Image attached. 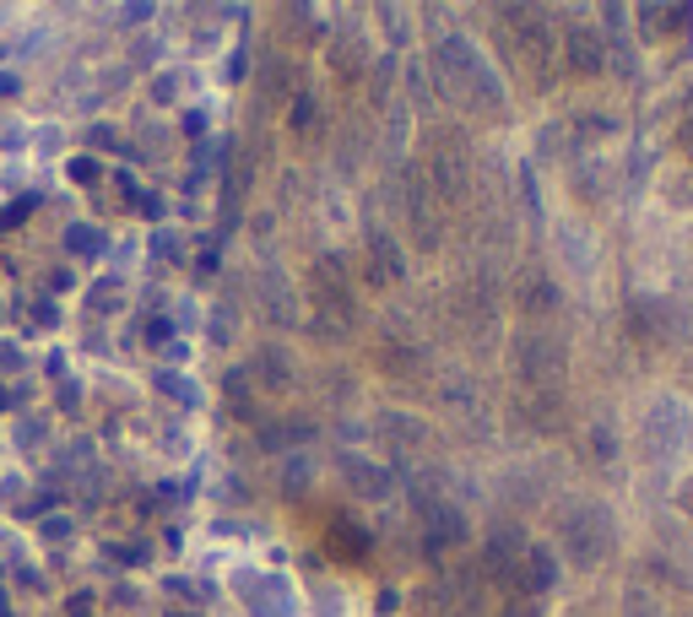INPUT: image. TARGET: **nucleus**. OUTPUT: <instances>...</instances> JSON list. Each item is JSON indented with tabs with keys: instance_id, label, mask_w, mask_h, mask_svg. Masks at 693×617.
Instances as JSON below:
<instances>
[{
	"instance_id": "9b49d317",
	"label": "nucleus",
	"mask_w": 693,
	"mask_h": 617,
	"mask_svg": "<svg viewBox=\"0 0 693 617\" xmlns=\"http://www.w3.org/2000/svg\"><path fill=\"white\" fill-rule=\"evenodd\" d=\"M342 472H347V488L358 498H369V504L390 494V472L375 466V461H342Z\"/></svg>"
},
{
	"instance_id": "c85d7f7f",
	"label": "nucleus",
	"mask_w": 693,
	"mask_h": 617,
	"mask_svg": "<svg viewBox=\"0 0 693 617\" xmlns=\"http://www.w3.org/2000/svg\"><path fill=\"white\" fill-rule=\"evenodd\" d=\"M509 617H537V613H531V607H526V613H520V607H509Z\"/></svg>"
},
{
	"instance_id": "6ab92c4d",
	"label": "nucleus",
	"mask_w": 693,
	"mask_h": 617,
	"mask_svg": "<svg viewBox=\"0 0 693 617\" xmlns=\"http://www.w3.org/2000/svg\"><path fill=\"white\" fill-rule=\"evenodd\" d=\"M618 130V120L613 115H602V109H585V120H580V136L585 141H602V136H613Z\"/></svg>"
},
{
	"instance_id": "1a4fd4ad",
	"label": "nucleus",
	"mask_w": 693,
	"mask_h": 617,
	"mask_svg": "<svg viewBox=\"0 0 693 617\" xmlns=\"http://www.w3.org/2000/svg\"><path fill=\"white\" fill-rule=\"evenodd\" d=\"M515 412L526 418V429L553 433L559 418H564V396H559V390H520V396H515Z\"/></svg>"
},
{
	"instance_id": "4be33fe9",
	"label": "nucleus",
	"mask_w": 693,
	"mask_h": 617,
	"mask_svg": "<svg viewBox=\"0 0 693 617\" xmlns=\"http://www.w3.org/2000/svg\"><path fill=\"white\" fill-rule=\"evenodd\" d=\"M336 65H342V76H358V65H364V50H358V44H342V50H336Z\"/></svg>"
},
{
	"instance_id": "f8f14e48",
	"label": "nucleus",
	"mask_w": 693,
	"mask_h": 617,
	"mask_svg": "<svg viewBox=\"0 0 693 617\" xmlns=\"http://www.w3.org/2000/svg\"><path fill=\"white\" fill-rule=\"evenodd\" d=\"M559 585V563L548 548H526V591L531 596H542V591H553Z\"/></svg>"
},
{
	"instance_id": "393cba45",
	"label": "nucleus",
	"mask_w": 693,
	"mask_h": 617,
	"mask_svg": "<svg viewBox=\"0 0 693 617\" xmlns=\"http://www.w3.org/2000/svg\"><path fill=\"white\" fill-rule=\"evenodd\" d=\"M375 71H379V76H375V98L385 104V87H390V71H396V61H379Z\"/></svg>"
},
{
	"instance_id": "9d476101",
	"label": "nucleus",
	"mask_w": 693,
	"mask_h": 617,
	"mask_svg": "<svg viewBox=\"0 0 693 617\" xmlns=\"http://www.w3.org/2000/svg\"><path fill=\"white\" fill-rule=\"evenodd\" d=\"M455 542H466V520H461V509L434 504V509H429V553H444V548H455Z\"/></svg>"
},
{
	"instance_id": "4468645a",
	"label": "nucleus",
	"mask_w": 693,
	"mask_h": 617,
	"mask_svg": "<svg viewBox=\"0 0 693 617\" xmlns=\"http://www.w3.org/2000/svg\"><path fill=\"white\" fill-rule=\"evenodd\" d=\"M250 607L260 617H293V607H288V585H282V580H266L260 591H250Z\"/></svg>"
},
{
	"instance_id": "5701e85b",
	"label": "nucleus",
	"mask_w": 693,
	"mask_h": 617,
	"mask_svg": "<svg viewBox=\"0 0 693 617\" xmlns=\"http://www.w3.org/2000/svg\"><path fill=\"white\" fill-rule=\"evenodd\" d=\"M591 450H596L602 461H613V455H618V439H613L607 429H596V433H591Z\"/></svg>"
},
{
	"instance_id": "f257e3e1",
	"label": "nucleus",
	"mask_w": 693,
	"mask_h": 617,
	"mask_svg": "<svg viewBox=\"0 0 693 617\" xmlns=\"http://www.w3.org/2000/svg\"><path fill=\"white\" fill-rule=\"evenodd\" d=\"M559 531H564L569 563H580V569H596L602 558L613 553V515L602 504H574L559 520Z\"/></svg>"
},
{
	"instance_id": "6e6552de",
	"label": "nucleus",
	"mask_w": 693,
	"mask_h": 617,
	"mask_svg": "<svg viewBox=\"0 0 693 617\" xmlns=\"http://www.w3.org/2000/svg\"><path fill=\"white\" fill-rule=\"evenodd\" d=\"M407 217H412L418 245H423V249L440 245V217H434V195H429V185H423V174H412V180H407Z\"/></svg>"
},
{
	"instance_id": "39448f33",
	"label": "nucleus",
	"mask_w": 693,
	"mask_h": 617,
	"mask_svg": "<svg viewBox=\"0 0 693 617\" xmlns=\"http://www.w3.org/2000/svg\"><path fill=\"white\" fill-rule=\"evenodd\" d=\"M564 55H569V71H580V76H602L607 71V44H602L596 28H569Z\"/></svg>"
},
{
	"instance_id": "bb28decb",
	"label": "nucleus",
	"mask_w": 693,
	"mask_h": 617,
	"mask_svg": "<svg viewBox=\"0 0 693 617\" xmlns=\"http://www.w3.org/2000/svg\"><path fill=\"white\" fill-rule=\"evenodd\" d=\"M678 141H683V152H693V115L683 120V130H678Z\"/></svg>"
},
{
	"instance_id": "7ed1b4c3",
	"label": "nucleus",
	"mask_w": 693,
	"mask_h": 617,
	"mask_svg": "<svg viewBox=\"0 0 693 617\" xmlns=\"http://www.w3.org/2000/svg\"><path fill=\"white\" fill-rule=\"evenodd\" d=\"M423 185L440 201H466V141L455 130H444L440 141L429 147V169H423Z\"/></svg>"
},
{
	"instance_id": "2eb2a0df",
	"label": "nucleus",
	"mask_w": 693,
	"mask_h": 617,
	"mask_svg": "<svg viewBox=\"0 0 693 617\" xmlns=\"http://www.w3.org/2000/svg\"><path fill=\"white\" fill-rule=\"evenodd\" d=\"M401 271H407V260H401L396 239L375 234V266H369V277H375V282H385V277H401Z\"/></svg>"
},
{
	"instance_id": "412c9836",
	"label": "nucleus",
	"mask_w": 693,
	"mask_h": 617,
	"mask_svg": "<svg viewBox=\"0 0 693 617\" xmlns=\"http://www.w3.org/2000/svg\"><path fill=\"white\" fill-rule=\"evenodd\" d=\"M260 364H266V379H271V385H277V390H282V385H288V358H282V353H266V358H260Z\"/></svg>"
},
{
	"instance_id": "423d86ee",
	"label": "nucleus",
	"mask_w": 693,
	"mask_h": 617,
	"mask_svg": "<svg viewBox=\"0 0 693 617\" xmlns=\"http://www.w3.org/2000/svg\"><path fill=\"white\" fill-rule=\"evenodd\" d=\"M520 548H526V542H520V531H494V537H488V553H483V563H488V574H494V580H499V585H520Z\"/></svg>"
},
{
	"instance_id": "0eeeda50",
	"label": "nucleus",
	"mask_w": 693,
	"mask_h": 617,
	"mask_svg": "<svg viewBox=\"0 0 693 617\" xmlns=\"http://www.w3.org/2000/svg\"><path fill=\"white\" fill-rule=\"evenodd\" d=\"M645 439H650V450H656V455H678V450L689 444L693 429L678 418V401H661V407H656V418H650Z\"/></svg>"
},
{
	"instance_id": "dca6fc26",
	"label": "nucleus",
	"mask_w": 693,
	"mask_h": 617,
	"mask_svg": "<svg viewBox=\"0 0 693 617\" xmlns=\"http://www.w3.org/2000/svg\"><path fill=\"white\" fill-rule=\"evenodd\" d=\"M379 433H385V439H401V444H418V439H423V423H412L407 412H385Z\"/></svg>"
},
{
	"instance_id": "ddd939ff",
	"label": "nucleus",
	"mask_w": 693,
	"mask_h": 617,
	"mask_svg": "<svg viewBox=\"0 0 693 617\" xmlns=\"http://www.w3.org/2000/svg\"><path fill=\"white\" fill-rule=\"evenodd\" d=\"M520 308H526V314H553V308H559L553 277H526V282H520Z\"/></svg>"
},
{
	"instance_id": "a878e982",
	"label": "nucleus",
	"mask_w": 693,
	"mask_h": 617,
	"mask_svg": "<svg viewBox=\"0 0 693 617\" xmlns=\"http://www.w3.org/2000/svg\"><path fill=\"white\" fill-rule=\"evenodd\" d=\"M304 483H310V466H304V461H299V466H293V472H288V494H299V488H304Z\"/></svg>"
},
{
	"instance_id": "aec40b11",
	"label": "nucleus",
	"mask_w": 693,
	"mask_h": 617,
	"mask_svg": "<svg viewBox=\"0 0 693 617\" xmlns=\"http://www.w3.org/2000/svg\"><path fill=\"white\" fill-rule=\"evenodd\" d=\"M634 17L645 22V33H661V22H678V11H672V6H639Z\"/></svg>"
},
{
	"instance_id": "b1692460",
	"label": "nucleus",
	"mask_w": 693,
	"mask_h": 617,
	"mask_svg": "<svg viewBox=\"0 0 693 617\" xmlns=\"http://www.w3.org/2000/svg\"><path fill=\"white\" fill-rule=\"evenodd\" d=\"M293 125H299V130H310V125H315V104H310V98H299V104H293Z\"/></svg>"
},
{
	"instance_id": "f03ea898",
	"label": "nucleus",
	"mask_w": 693,
	"mask_h": 617,
	"mask_svg": "<svg viewBox=\"0 0 693 617\" xmlns=\"http://www.w3.org/2000/svg\"><path fill=\"white\" fill-rule=\"evenodd\" d=\"M515 374L526 390H559V374H564V347L542 331H526L515 342Z\"/></svg>"
},
{
	"instance_id": "cd10ccee",
	"label": "nucleus",
	"mask_w": 693,
	"mask_h": 617,
	"mask_svg": "<svg viewBox=\"0 0 693 617\" xmlns=\"http://www.w3.org/2000/svg\"><path fill=\"white\" fill-rule=\"evenodd\" d=\"M683 515H689V520H693V483H689V488H683Z\"/></svg>"
},
{
	"instance_id": "20e7f679",
	"label": "nucleus",
	"mask_w": 693,
	"mask_h": 617,
	"mask_svg": "<svg viewBox=\"0 0 693 617\" xmlns=\"http://www.w3.org/2000/svg\"><path fill=\"white\" fill-rule=\"evenodd\" d=\"M509 22H515V44L526 50V61L537 71V82L548 87L553 82V33H548V22L537 17V11H505Z\"/></svg>"
},
{
	"instance_id": "a211bd4d",
	"label": "nucleus",
	"mask_w": 693,
	"mask_h": 617,
	"mask_svg": "<svg viewBox=\"0 0 693 617\" xmlns=\"http://www.w3.org/2000/svg\"><path fill=\"white\" fill-rule=\"evenodd\" d=\"M385 364H390V374H418V369H423V353L396 342V347H385Z\"/></svg>"
},
{
	"instance_id": "f3484780",
	"label": "nucleus",
	"mask_w": 693,
	"mask_h": 617,
	"mask_svg": "<svg viewBox=\"0 0 693 617\" xmlns=\"http://www.w3.org/2000/svg\"><path fill=\"white\" fill-rule=\"evenodd\" d=\"M331 542H336V553H342V558H364V553H369V537H364L358 526H336V531H331Z\"/></svg>"
}]
</instances>
